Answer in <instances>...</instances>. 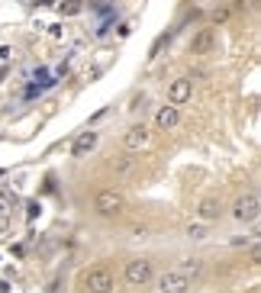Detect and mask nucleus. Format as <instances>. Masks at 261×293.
I'll return each instance as SVG.
<instances>
[{
  "label": "nucleus",
  "mask_w": 261,
  "mask_h": 293,
  "mask_svg": "<svg viewBox=\"0 0 261 293\" xmlns=\"http://www.w3.org/2000/svg\"><path fill=\"white\" fill-rule=\"evenodd\" d=\"M113 284H116L113 271L104 268V264L84 271V290H87V293H110V290H113Z\"/></svg>",
  "instance_id": "f257e3e1"
},
{
  "label": "nucleus",
  "mask_w": 261,
  "mask_h": 293,
  "mask_svg": "<svg viewBox=\"0 0 261 293\" xmlns=\"http://www.w3.org/2000/svg\"><path fill=\"white\" fill-rule=\"evenodd\" d=\"M258 209H261L258 194H255V190H249V194H242V196L236 200V206H232V216H236L239 222H252V219H258Z\"/></svg>",
  "instance_id": "f03ea898"
},
{
  "label": "nucleus",
  "mask_w": 261,
  "mask_h": 293,
  "mask_svg": "<svg viewBox=\"0 0 261 293\" xmlns=\"http://www.w3.org/2000/svg\"><path fill=\"white\" fill-rule=\"evenodd\" d=\"M152 274H155V268H152L148 258H135V261L126 264V281L129 284H148V281H152Z\"/></svg>",
  "instance_id": "7ed1b4c3"
},
{
  "label": "nucleus",
  "mask_w": 261,
  "mask_h": 293,
  "mask_svg": "<svg viewBox=\"0 0 261 293\" xmlns=\"http://www.w3.org/2000/svg\"><path fill=\"white\" fill-rule=\"evenodd\" d=\"M123 145H126V152H139V148H145L148 145V126H145V122L129 126V132L123 135Z\"/></svg>",
  "instance_id": "20e7f679"
},
{
  "label": "nucleus",
  "mask_w": 261,
  "mask_h": 293,
  "mask_svg": "<svg viewBox=\"0 0 261 293\" xmlns=\"http://www.w3.org/2000/svg\"><path fill=\"white\" fill-rule=\"evenodd\" d=\"M94 206H97L100 216H116V213L123 209V196L116 194V190H104V194H97Z\"/></svg>",
  "instance_id": "39448f33"
},
{
  "label": "nucleus",
  "mask_w": 261,
  "mask_h": 293,
  "mask_svg": "<svg viewBox=\"0 0 261 293\" xmlns=\"http://www.w3.org/2000/svg\"><path fill=\"white\" fill-rule=\"evenodd\" d=\"M158 290L161 293H187L190 290V277L181 274V271H171V274H164L161 281H158Z\"/></svg>",
  "instance_id": "423d86ee"
},
{
  "label": "nucleus",
  "mask_w": 261,
  "mask_h": 293,
  "mask_svg": "<svg viewBox=\"0 0 261 293\" xmlns=\"http://www.w3.org/2000/svg\"><path fill=\"white\" fill-rule=\"evenodd\" d=\"M190 94H194V84H190V78H174V81H171V87H168V100H171V106L187 103Z\"/></svg>",
  "instance_id": "0eeeda50"
},
{
  "label": "nucleus",
  "mask_w": 261,
  "mask_h": 293,
  "mask_svg": "<svg viewBox=\"0 0 261 293\" xmlns=\"http://www.w3.org/2000/svg\"><path fill=\"white\" fill-rule=\"evenodd\" d=\"M97 142H100V135L94 132V129H87V132H81L78 139H74L71 155H74V158H84V155H91L94 148H97Z\"/></svg>",
  "instance_id": "6e6552de"
},
{
  "label": "nucleus",
  "mask_w": 261,
  "mask_h": 293,
  "mask_svg": "<svg viewBox=\"0 0 261 293\" xmlns=\"http://www.w3.org/2000/svg\"><path fill=\"white\" fill-rule=\"evenodd\" d=\"M213 45H216V32L213 29H200L190 39V52L194 55H207V52H213Z\"/></svg>",
  "instance_id": "1a4fd4ad"
},
{
  "label": "nucleus",
  "mask_w": 261,
  "mask_h": 293,
  "mask_svg": "<svg viewBox=\"0 0 261 293\" xmlns=\"http://www.w3.org/2000/svg\"><path fill=\"white\" fill-rule=\"evenodd\" d=\"M177 122H181V113H177V106H161V110L155 113V129H161V132L174 129Z\"/></svg>",
  "instance_id": "9d476101"
},
{
  "label": "nucleus",
  "mask_w": 261,
  "mask_h": 293,
  "mask_svg": "<svg viewBox=\"0 0 261 293\" xmlns=\"http://www.w3.org/2000/svg\"><path fill=\"white\" fill-rule=\"evenodd\" d=\"M200 216H203V219H216V216H219V200H213V196H210V200H203L200 203Z\"/></svg>",
  "instance_id": "9b49d317"
},
{
  "label": "nucleus",
  "mask_w": 261,
  "mask_h": 293,
  "mask_svg": "<svg viewBox=\"0 0 261 293\" xmlns=\"http://www.w3.org/2000/svg\"><path fill=\"white\" fill-rule=\"evenodd\" d=\"M58 10H61V16H78V13L84 10V0H68V3L58 6Z\"/></svg>",
  "instance_id": "f8f14e48"
},
{
  "label": "nucleus",
  "mask_w": 261,
  "mask_h": 293,
  "mask_svg": "<svg viewBox=\"0 0 261 293\" xmlns=\"http://www.w3.org/2000/svg\"><path fill=\"white\" fill-rule=\"evenodd\" d=\"M132 171H135V158H132V155H129V158H123V161H116V174L126 177V174H132Z\"/></svg>",
  "instance_id": "ddd939ff"
},
{
  "label": "nucleus",
  "mask_w": 261,
  "mask_h": 293,
  "mask_svg": "<svg viewBox=\"0 0 261 293\" xmlns=\"http://www.w3.org/2000/svg\"><path fill=\"white\" fill-rule=\"evenodd\" d=\"M200 268H203V264L197 261V258H187V261H184V268H181V274L194 277V274H200Z\"/></svg>",
  "instance_id": "4468645a"
},
{
  "label": "nucleus",
  "mask_w": 261,
  "mask_h": 293,
  "mask_svg": "<svg viewBox=\"0 0 261 293\" xmlns=\"http://www.w3.org/2000/svg\"><path fill=\"white\" fill-rule=\"evenodd\" d=\"M226 19H229V6H219V10H213V23H226Z\"/></svg>",
  "instance_id": "2eb2a0df"
},
{
  "label": "nucleus",
  "mask_w": 261,
  "mask_h": 293,
  "mask_svg": "<svg viewBox=\"0 0 261 293\" xmlns=\"http://www.w3.org/2000/svg\"><path fill=\"white\" fill-rule=\"evenodd\" d=\"M187 235H190V238H203V235H207V229H203V226H190Z\"/></svg>",
  "instance_id": "dca6fc26"
},
{
  "label": "nucleus",
  "mask_w": 261,
  "mask_h": 293,
  "mask_svg": "<svg viewBox=\"0 0 261 293\" xmlns=\"http://www.w3.org/2000/svg\"><path fill=\"white\" fill-rule=\"evenodd\" d=\"M26 206H29V209H26V216H29V219H36V216H39V203L32 200V203H26Z\"/></svg>",
  "instance_id": "f3484780"
},
{
  "label": "nucleus",
  "mask_w": 261,
  "mask_h": 293,
  "mask_svg": "<svg viewBox=\"0 0 261 293\" xmlns=\"http://www.w3.org/2000/svg\"><path fill=\"white\" fill-rule=\"evenodd\" d=\"M129 32H132V23H123V26H120V36H123V39H126V36H129Z\"/></svg>",
  "instance_id": "a211bd4d"
},
{
  "label": "nucleus",
  "mask_w": 261,
  "mask_h": 293,
  "mask_svg": "<svg viewBox=\"0 0 261 293\" xmlns=\"http://www.w3.org/2000/svg\"><path fill=\"white\" fill-rule=\"evenodd\" d=\"M255 6V0H239V10H252Z\"/></svg>",
  "instance_id": "6ab92c4d"
},
{
  "label": "nucleus",
  "mask_w": 261,
  "mask_h": 293,
  "mask_svg": "<svg viewBox=\"0 0 261 293\" xmlns=\"http://www.w3.org/2000/svg\"><path fill=\"white\" fill-rule=\"evenodd\" d=\"M6 290H10V287H6V284H3V281H0V293H6Z\"/></svg>",
  "instance_id": "aec40b11"
},
{
  "label": "nucleus",
  "mask_w": 261,
  "mask_h": 293,
  "mask_svg": "<svg viewBox=\"0 0 261 293\" xmlns=\"http://www.w3.org/2000/svg\"><path fill=\"white\" fill-rule=\"evenodd\" d=\"M0 177H3V168H0Z\"/></svg>",
  "instance_id": "412c9836"
}]
</instances>
